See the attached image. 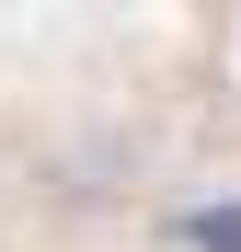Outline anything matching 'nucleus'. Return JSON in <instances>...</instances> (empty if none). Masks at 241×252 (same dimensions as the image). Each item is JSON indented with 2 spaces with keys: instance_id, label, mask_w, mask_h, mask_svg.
Here are the masks:
<instances>
[{
  "instance_id": "obj_1",
  "label": "nucleus",
  "mask_w": 241,
  "mask_h": 252,
  "mask_svg": "<svg viewBox=\"0 0 241 252\" xmlns=\"http://www.w3.org/2000/svg\"><path fill=\"white\" fill-rule=\"evenodd\" d=\"M218 80H230V115H241V12H230V34H218Z\"/></svg>"
}]
</instances>
